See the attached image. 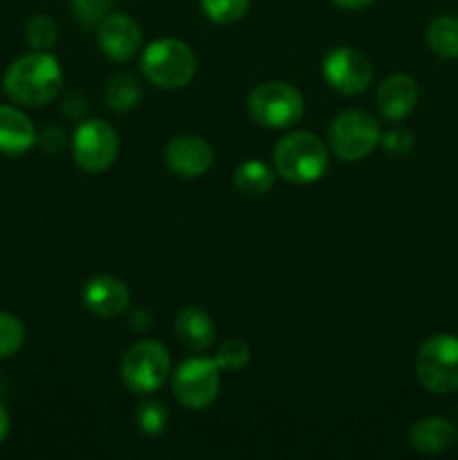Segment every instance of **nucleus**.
Segmentation results:
<instances>
[{
    "instance_id": "nucleus-1",
    "label": "nucleus",
    "mask_w": 458,
    "mask_h": 460,
    "mask_svg": "<svg viewBox=\"0 0 458 460\" xmlns=\"http://www.w3.org/2000/svg\"><path fill=\"white\" fill-rule=\"evenodd\" d=\"M61 66L48 52H31L16 58L3 76V88L9 99L31 108L54 102L61 93Z\"/></svg>"
},
{
    "instance_id": "nucleus-2",
    "label": "nucleus",
    "mask_w": 458,
    "mask_h": 460,
    "mask_svg": "<svg viewBox=\"0 0 458 460\" xmlns=\"http://www.w3.org/2000/svg\"><path fill=\"white\" fill-rule=\"evenodd\" d=\"M274 169L287 182H314L328 169L326 144L308 130L287 135L274 148Z\"/></svg>"
},
{
    "instance_id": "nucleus-3",
    "label": "nucleus",
    "mask_w": 458,
    "mask_h": 460,
    "mask_svg": "<svg viewBox=\"0 0 458 460\" xmlns=\"http://www.w3.org/2000/svg\"><path fill=\"white\" fill-rule=\"evenodd\" d=\"M142 72L148 84L157 88H184L196 75V57L182 40L162 39L144 49Z\"/></svg>"
},
{
    "instance_id": "nucleus-4",
    "label": "nucleus",
    "mask_w": 458,
    "mask_h": 460,
    "mask_svg": "<svg viewBox=\"0 0 458 460\" xmlns=\"http://www.w3.org/2000/svg\"><path fill=\"white\" fill-rule=\"evenodd\" d=\"M416 376L427 391L447 395L458 391V340L447 332L422 341L416 355Z\"/></svg>"
},
{
    "instance_id": "nucleus-5",
    "label": "nucleus",
    "mask_w": 458,
    "mask_h": 460,
    "mask_svg": "<svg viewBox=\"0 0 458 460\" xmlns=\"http://www.w3.org/2000/svg\"><path fill=\"white\" fill-rule=\"evenodd\" d=\"M250 115L265 128H287L304 115V97L299 90L283 81L256 85L247 99Z\"/></svg>"
},
{
    "instance_id": "nucleus-6",
    "label": "nucleus",
    "mask_w": 458,
    "mask_h": 460,
    "mask_svg": "<svg viewBox=\"0 0 458 460\" xmlns=\"http://www.w3.org/2000/svg\"><path fill=\"white\" fill-rule=\"evenodd\" d=\"M121 380L133 394H153L171 373V355L157 341L146 340L130 346L121 359Z\"/></svg>"
},
{
    "instance_id": "nucleus-7",
    "label": "nucleus",
    "mask_w": 458,
    "mask_h": 460,
    "mask_svg": "<svg viewBox=\"0 0 458 460\" xmlns=\"http://www.w3.org/2000/svg\"><path fill=\"white\" fill-rule=\"evenodd\" d=\"M380 126L364 111L341 112L328 130L330 151L344 162L364 160L380 144Z\"/></svg>"
},
{
    "instance_id": "nucleus-8",
    "label": "nucleus",
    "mask_w": 458,
    "mask_h": 460,
    "mask_svg": "<svg viewBox=\"0 0 458 460\" xmlns=\"http://www.w3.org/2000/svg\"><path fill=\"white\" fill-rule=\"evenodd\" d=\"M220 389V367L211 358H191L173 376V395L182 407L202 411L211 407Z\"/></svg>"
},
{
    "instance_id": "nucleus-9",
    "label": "nucleus",
    "mask_w": 458,
    "mask_h": 460,
    "mask_svg": "<svg viewBox=\"0 0 458 460\" xmlns=\"http://www.w3.org/2000/svg\"><path fill=\"white\" fill-rule=\"evenodd\" d=\"M119 151L115 128L103 119H84L72 137V155L85 173H103Z\"/></svg>"
},
{
    "instance_id": "nucleus-10",
    "label": "nucleus",
    "mask_w": 458,
    "mask_h": 460,
    "mask_svg": "<svg viewBox=\"0 0 458 460\" xmlns=\"http://www.w3.org/2000/svg\"><path fill=\"white\" fill-rule=\"evenodd\" d=\"M321 70L328 85L341 94L364 93L373 79L371 61L348 45L330 49L323 58Z\"/></svg>"
},
{
    "instance_id": "nucleus-11",
    "label": "nucleus",
    "mask_w": 458,
    "mask_h": 460,
    "mask_svg": "<svg viewBox=\"0 0 458 460\" xmlns=\"http://www.w3.org/2000/svg\"><path fill=\"white\" fill-rule=\"evenodd\" d=\"M97 40L101 52L112 61H130L139 52L142 31L133 18L124 13H108L97 27Z\"/></svg>"
},
{
    "instance_id": "nucleus-12",
    "label": "nucleus",
    "mask_w": 458,
    "mask_h": 460,
    "mask_svg": "<svg viewBox=\"0 0 458 460\" xmlns=\"http://www.w3.org/2000/svg\"><path fill=\"white\" fill-rule=\"evenodd\" d=\"M166 166L182 178H200L214 164V148L196 135H180L166 144Z\"/></svg>"
},
{
    "instance_id": "nucleus-13",
    "label": "nucleus",
    "mask_w": 458,
    "mask_h": 460,
    "mask_svg": "<svg viewBox=\"0 0 458 460\" xmlns=\"http://www.w3.org/2000/svg\"><path fill=\"white\" fill-rule=\"evenodd\" d=\"M84 305L101 319H112L121 314L128 305L130 292L121 279L110 277V274H97L90 279L81 290Z\"/></svg>"
},
{
    "instance_id": "nucleus-14",
    "label": "nucleus",
    "mask_w": 458,
    "mask_h": 460,
    "mask_svg": "<svg viewBox=\"0 0 458 460\" xmlns=\"http://www.w3.org/2000/svg\"><path fill=\"white\" fill-rule=\"evenodd\" d=\"M418 85L411 76L393 75L377 90V108L382 117L391 121H400L416 108Z\"/></svg>"
},
{
    "instance_id": "nucleus-15",
    "label": "nucleus",
    "mask_w": 458,
    "mask_h": 460,
    "mask_svg": "<svg viewBox=\"0 0 458 460\" xmlns=\"http://www.w3.org/2000/svg\"><path fill=\"white\" fill-rule=\"evenodd\" d=\"M36 142V130L25 112L12 106H0V153L22 155Z\"/></svg>"
},
{
    "instance_id": "nucleus-16",
    "label": "nucleus",
    "mask_w": 458,
    "mask_h": 460,
    "mask_svg": "<svg viewBox=\"0 0 458 460\" xmlns=\"http://www.w3.org/2000/svg\"><path fill=\"white\" fill-rule=\"evenodd\" d=\"M409 440H411L413 449H418L420 454H443L456 443V429L447 418H422V420L413 422Z\"/></svg>"
},
{
    "instance_id": "nucleus-17",
    "label": "nucleus",
    "mask_w": 458,
    "mask_h": 460,
    "mask_svg": "<svg viewBox=\"0 0 458 460\" xmlns=\"http://www.w3.org/2000/svg\"><path fill=\"white\" fill-rule=\"evenodd\" d=\"M175 335L189 350L209 349L216 337L214 319L202 308H182L175 317Z\"/></svg>"
},
{
    "instance_id": "nucleus-18",
    "label": "nucleus",
    "mask_w": 458,
    "mask_h": 460,
    "mask_svg": "<svg viewBox=\"0 0 458 460\" xmlns=\"http://www.w3.org/2000/svg\"><path fill=\"white\" fill-rule=\"evenodd\" d=\"M427 43L443 58H458V18L438 16L429 22Z\"/></svg>"
},
{
    "instance_id": "nucleus-19",
    "label": "nucleus",
    "mask_w": 458,
    "mask_h": 460,
    "mask_svg": "<svg viewBox=\"0 0 458 460\" xmlns=\"http://www.w3.org/2000/svg\"><path fill=\"white\" fill-rule=\"evenodd\" d=\"M233 182H236L238 191L247 193V196H263L272 189L274 173L263 162L250 160L238 166L236 173H233Z\"/></svg>"
},
{
    "instance_id": "nucleus-20",
    "label": "nucleus",
    "mask_w": 458,
    "mask_h": 460,
    "mask_svg": "<svg viewBox=\"0 0 458 460\" xmlns=\"http://www.w3.org/2000/svg\"><path fill=\"white\" fill-rule=\"evenodd\" d=\"M142 99V85L133 75H117L106 85V102L115 112H126L135 108Z\"/></svg>"
},
{
    "instance_id": "nucleus-21",
    "label": "nucleus",
    "mask_w": 458,
    "mask_h": 460,
    "mask_svg": "<svg viewBox=\"0 0 458 460\" xmlns=\"http://www.w3.org/2000/svg\"><path fill=\"white\" fill-rule=\"evenodd\" d=\"M200 7L209 21L218 25L241 21L250 9V0H200Z\"/></svg>"
},
{
    "instance_id": "nucleus-22",
    "label": "nucleus",
    "mask_w": 458,
    "mask_h": 460,
    "mask_svg": "<svg viewBox=\"0 0 458 460\" xmlns=\"http://www.w3.org/2000/svg\"><path fill=\"white\" fill-rule=\"evenodd\" d=\"M22 341H25V326L21 323V319L0 310V359L16 355Z\"/></svg>"
},
{
    "instance_id": "nucleus-23",
    "label": "nucleus",
    "mask_w": 458,
    "mask_h": 460,
    "mask_svg": "<svg viewBox=\"0 0 458 460\" xmlns=\"http://www.w3.org/2000/svg\"><path fill=\"white\" fill-rule=\"evenodd\" d=\"M57 36H58L57 22H54L49 16H43V13L31 18L25 27L27 43H30L36 52H48V49L57 43Z\"/></svg>"
},
{
    "instance_id": "nucleus-24",
    "label": "nucleus",
    "mask_w": 458,
    "mask_h": 460,
    "mask_svg": "<svg viewBox=\"0 0 458 460\" xmlns=\"http://www.w3.org/2000/svg\"><path fill=\"white\" fill-rule=\"evenodd\" d=\"M216 362L225 371H241L247 362H250V346L242 341L241 337H229L220 344L218 353H216Z\"/></svg>"
},
{
    "instance_id": "nucleus-25",
    "label": "nucleus",
    "mask_w": 458,
    "mask_h": 460,
    "mask_svg": "<svg viewBox=\"0 0 458 460\" xmlns=\"http://www.w3.org/2000/svg\"><path fill=\"white\" fill-rule=\"evenodd\" d=\"M137 427L146 436L164 434L169 427V411L162 402H144L137 409Z\"/></svg>"
},
{
    "instance_id": "nucleus-26",
    "label": "nucleus",
    "mask_w": 458,
    "mask_h": 460,
    "mask_svg": "<svg viewBox=\"0 0 458 460\" xmlns=\"http://www.w3.org/2000/svg\"><path fill=\"white\" fill-rule=\"evenodd\" d=\"M70 3L75 18L84 27H99L112 7V0H70Z\"/></svg>"
},
{
    "instance_id": "nucleus-27",
    "label": "nucleus",
    "mask_w": 458,
    "mask_h": 460,
    "mask_svg": "<svg viewBox=\"0 0 458 460\" xmlns=\"http://www.w3.org/2000/svg\"><path fill=\"white\" fill-rule=\"evenodd\" d=\"M382 146L389 155H407L409 151L413 148V135L411 130L407 128H391L389 133H384L380 137Z\"/></svg>"
},
{
    "instance_id": "nucleus-28",
    "label": "nucleus",
    "mask_w": 458,
    "mask_h": 460,
    "mask_svg": "<svg viewBox=\"0 0 458 460\" xmlns=\"http://www.w3.org/2000/svg\"><path fill=\"white\" fill-rule=\"evenodd\" d=\"M88 99L79 93H70L63 99V112L75 121H84L85 115H88Z\"/></svg>"
},
{
    "instance_id": "nucleus-29",
    "label": "nucleus",
    "mask_w": 458,
    "mask_h": 460,
    "mask_svg": "<svg viewBox=\"0 0 458 460\" xmlns=\"http://www.w3.org/2000/svg\"><path fill=\"white\" fill-rule=\"evenodd\" d=\"M36 139H39V144L43 146V151H49V153L61 151L63 144H66V135H63V130L58 128H45Z\"/></svg>"
},
{
    "instance_id": "nucleus-30",
    "label": "nucleus",
    "mask_w": 458,
    "mask_h": 460,
    "mask_svg": "<svg viewBox=\"0 0 458 460\" xmlns=\"http://www.w3.org/2000/svg\"><path fill=\"white\" fill-rule=\"evenodd\" d=\"M130 323H133L135 328H139V331H146L148 326H151V317H148V310H135L133 314H130Z\"/></svg>"
},
{
    "instance_id": "nucleus-31",
    "label": "nucleus",
    "mask_w": 458,
    "mask_h": 460,
    "mask_svg": "<svg viewBox=\"0 0 458 460\" xmlns=\"http://www.w3.org/2000/svg\"><path fill=\"white\" fill-rule=\"evenodd\" d=\"M332 3H335L337 7L350 9V12H355V9L368 7V4H373V3H375V0H332Z\"/></svg>"
},
{
    "instance_id": "nucleus-32",
    "label": "nucleus",
    "mask_w": 458,
    "mask_h": 460,
    "mask_svg": "<svg viewBox=\"0 0 458 460\" xmlns=\"http://www.w3.org/2000/svg\"><path fill=\"white\" fill-rule=\"evenodd\" d=\"M9 425H12V422H9V413H7V409H4L3 404H0V443H3V440L7 438V434H9Z\"/></svg>"
}]
</instances>
